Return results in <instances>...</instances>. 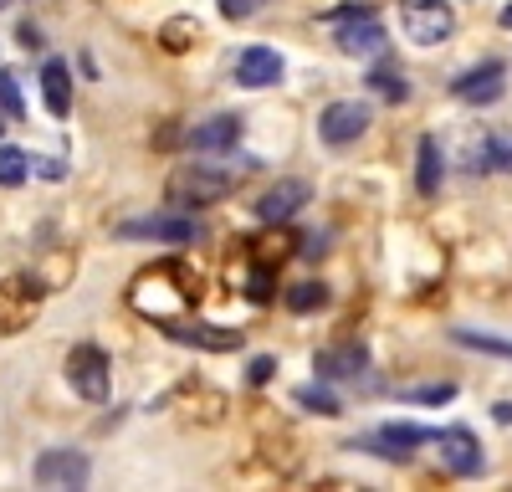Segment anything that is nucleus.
I'll list each match as a JSON object with an SVG mask.
<instances>
[{"label":"nucleus","mask_w":512,"mask_h":492,"mask_svg":"<svg viewBox=\"0 0 512 492\" xmlns=\"http://www.w3.org/2000/svg\"><path fill=\"white\" fill-rule=\"evenodd\" d=\"M241 175H231V170H210V164H185V170H175V180H169V200L180 205V211H195V205H216V200H226L231 195V185H236Z\"/></svg>","instance_id":"nucleus-1"},{"label":"nucleus","mask_w":512,"mask_h":492,"mask_svg":"<svg viewBox=\"0 0 512 492\" xmlns=\"http://www.w3.org/2000/svg\"><path fill=\"white\" fill-rule=\"evenodd\" d=\"M400 26L415 47H441L456 31V11L446 0H400Z\"/></svg>","instance_id":"nucleus-2"},{"label":"nucleus","mask_w":512,"mask_h":492,"mask_svg":"<svg viewBox=\"0 0 512 492\" xmlns=\"http://www.w3.org/2000/svg\"><path fill=\"white\" fill-rule=\"evenodd\" d=\"M113 236L118 241H175V246H185V241H200L205 231H200V221L195 216H134V221H118L113 226Z\"/></svg>","instance_id":"nucleus-3"},{"label":"nucleus","mask_w":512,"mask_h":492,"mask_svg":"<svg viewBox=\"0 0 512 492\" xmlns=\"http://www.w3.org/2000/svg\"><path fill=\"white\" fill-rule=\"evenodd\" d=\"M369 103H359V98H338V103H328L323 113H318V139L323 144H333V149H344V144H354L364 129H369Z\"/></svg>","instance_id":"nucleus-4"},{"label":"nucleus","mask_w":512,"mask_h":492,"mask_svg":"<svg viewBox=\"0 0 512 492\" xmlns=\"http://www.w3.org/2000/svg\"><path fill=\"white\" fill-rule=\"evenodd\" d=\"M67 380H72V390H77L82 400L103 405V400H108V354H103L98 344H77V349L67 354Z\"/></svg>","instance_id":"nucleus-5"},{"label":"nucleus","mask_w":512,"mask_h":492,"mask_svg":"<svg viewBox=\"0 0 512 492\" xmlns=\"http://www.w3.org/2000/svg\"><path fill=\"white\" fill-rule=\"evenodd\" d=\"M333 41H338V52L344 57H374V52H384V26L374 21V11L369 6H354L349 16H338V31H333Z\"/></svg>","instance_id":"nucleus-6"},{"label":"nucleus","mask_w":512,"mask_h":492,"mask_svg":"<svg viewBox=\"0 0 512 492\" xmlns=\"http://www.w3.org/2000/svg\"><path fill=\"white\" fill-rule=\"evenodd\" d=\"M420 441H431V431L425 426H379V431H364V436H354L349 446L354 451H374V457H384V462H410V451L420 446Z\"/></svg>","instance_id":"nucleus-7"},{"label":"nucleus","mask_w":512,"mask_h":492,"mask_svg":"<svg viewBox=\"0 0 512 492\" xmlns=\"http://www.w3.org/2000/svg\"><path fill=\"white\" fill-rule=\"evenodd\" d=\"M31 477L41 487H82L93 477V462L82 457V451H72V446H52V451H41V457H36Z\"/></svg>","instance_id":"nucleus-8"},{"label":"nucleus","mask_w":512,"mask_h":492,"mask_svg":"<svg viewBox=\"0 0 512 492\" xmlns=\"http://www.w3.org/2000/svg\"><path fill=\"white\" fill-rule=\"evenodd\" d=\"M241 113H216V118H205V123H195V129L185 134V149L190 154H231L236 144H241Z\"/></svg>","instance_id":"nucleus-9"},{"label":"nucleus","mask_w":512,"mask_h":492,"mask_svg":"<svg viewBox=\"0 0 512 492\" xmlns=\"http://www.w3.org/2000/svg\"><path fill=\"white\" fill-rule=\"evenodd\" d=\"M41 303V282L36 277H6L0 282V334H16L21 323H31Z\"/></svg>","instance_id":"nucleus-10"},{"label":"nucleus","mask_w":512,"mask_h":492,"mask_svg":"<svg viewBox=\"0 0 512 492\" xmlns=\"http://www.w3.org/2000/svg\"><path fill=\"white\" fill-rule=\"evenodd\" d=\"M169 339H180L190 349H210V354H231L241 349V328H216V323H185V318H164L159 323Z\"/></svg>","instance_id":"nucleus-11"},{"label":"nucleus","mask_w":512,"mask_h":492,"mask_svg":"<svg viewBox=\"0 0 512 492\" xmlns=\"http://www.w3.org/2000/svg\"><path fill=\"white\" fill-rule=\"evenodd\" d=\"M436 446H441V462H446L451 477H477L482 472V441L466 426H446L436 436Z\"/></svg>","instance_id":"nucleus-12"},{"label":"nucleus","mask_w":512,"mask_h":492,"mask_svg":"<svg viewBox=\"0 0 512 492\" xmlns=\"http://www.w3.org/2000/svg\"><path fill=\"white\" fill-rule=\"evenodd\" d=\"M313 200V185L308 180H277L262 200H256V216H262L267 226H282V221H292L303 205Z\"/></svg>","instance_id":"nucleus-13"},{"label":"nucleus","mask_w":512,"mask_h":492,"mask_svg":"<svg viewBox=\"0 0 512 492\" xmlns=\"http://www.w3.org/2000/svg\"><path fill=\"white\" fill-rule=\"evenodd\" d=\"M502 72H507L502 62L466 67V72L451 82V93H456L461 103H472V108H482V103H497V98H502V88H507V77H502Z\"/></svg>","instance_id":"nucleus-14"},{"label":"nucleus","mask_w":512,"mask_h":492,"mask_svg":"<svg viewBox=\"0 0 512 492\" xmlns=\"http://www.w3.org/2000/svg\"><path fill=\"white\" fill-rule=\"evenodd\" d=\"M236 82L241 88H272V82H282V57L272 47H246L236 57Z\"/></svg>","instance_id":"nucleus-15"},{"label":"nucleus","mask_w":512,"mask_h":492,"mask_svg":"<svg viewBox=\"0 0 512 492\" xmlns=\"http://www.w3.org/2000/svg\"><path fill=\"white\" fill-rule=\"evenodd\" d=\"M318 380H359V369L369 364L364 344H338V349H318Z\"/></svg>","instance_id":"nucleus-16"},{"label":"nucleus","mask_w":512,"mask_h":492,"mask_svg":"<svg viewBox=\"0 0 512 492\" xmlns=\"http://www.w3.org/2000/svg\"><path fill=\"white\" fill-rule=\"evenodd\" d=\"M41 98H47V113L52 118H67L72 113V72L62 57H52L47 67H41Z\"/></svg>","instance_id":"nucleus-17"},{"label":"nucleus","mask_w":512,"mask_h":492,"mask_svg":"<svg viewBox=\"0 0 512 492\" xmlns=\"http://www.w3.org/2000/svg\"><path fill=\"white\" fill-rule=\"evenodd\" d=\"M441 180H446V159H441V139L436 134H420V164H415V185L425 200L441 195Z\"/></svg>","instance_id":"nucleus-18"},{"label":"nucleus","mask_w":512,"mask_h":492,"mask_svg":"<svg viewBox=\"0 0 512 492\" xmlns=\"http://www.w3.org/2000/svg\"><path fill=\"white\" fill-rule=\"evenodd\" d=\"M512 175V134H487L477 159H472V175Z\"/></svg>","instance_id":"nucleus-19"},{"label":"nucleus","mask_w":512,"mask_h":492,"mask_svg":"<svg viewBox=\"0 0 512 492\" xmlns=\"http://www.w3.org/2000/svg\"><path fill=\"white\" fill-rule=\"evenodd\" d=\"M369 93H379L384 103H405V98H410V82H405V72H400L395 62H379V67L369 72Z\"/></svg>","instance_id":"nucleus-20"},{"label":"nucleus","mask_w":512,"mask_h":492,"mask_svg":"<svg viewBox=\"0 0 512 492\" xmlns=\"http://www.w3.org/2000/svg\"><path fill=\"white\" fill-rule=\"evenodd\" d=\"M282 303H287L292 313H313V308H323V303H328V287H323L318 277H308V282H292L287 293H282Z\"/></svg>","instance_id":"nucleus-21"},{"label":"nucleus","mask_w":512,"mask_h":492,"mask_svg":"<svg viewBox=\"0 0 512 492\" xmlns=\"http://www.w3.org/2000/svg\"><path fill=\"white\" fill-rule=\"evenodd\" d=\"M26 175H31V154H26V149H16V144H0V185L16 190Z\"/></svg>","instance_id":"nucleus-22"},{"label":"nucleus","mask_w":512,"mask_h":492,"mask_svg":"<svg viewBox=\"0 0 512 492\" xmlns=\"http://www.w3.org/2000/svg\"><path fill=\"white\" fill-rule=\"evenodd\" d=\"M292 400L303 405V410H313V416H338V410H344V405H338V395H333V390H323V385H303Z\"/></svg>","instance_id":"nucleus-23"},{"label":"nucleus","mask_w":512,"mask_h":492,"mask_svg":"<svg viewBox=\"0 0 512 492\" xmlns=\"http://www.w3.org/2000/svg\"><path fill=\"white\" fill-rule=\"evenodd\" d=\"M0 118L6 123H21L26 118V98H21V88H16V77L0 67Z\"/></svg>","instance_id":"nucleus-24"},{"label":"nucleus","mask_w":512,"mask_h":492,"mask_svg":"<svg viewBox=\"0 0 512 492\" xmlns=\"http://www.w3.org/2000/svg\"><path fill=\"white\" fill-rule=\"evenodd\" d=\"M400 400H405V405H446V400H456V385H451V380H441V385L400 390Z\"/></svg>","instance_id":"nucleus-25"},{"label":"nucleus","mask_w":512,"mask_h":492,"mask_svg":"<svg viewBox=\"0 0 512 492\" xmlns=\"http://www.w3.org/2000/svg\"><path fill=\"white\" fill-rule=\"evenodd\" d=\"M190 36H200V21H169V26H164V47H169V52H185Z\"/></svg>","instance_id":"nucleus-26"},{"label":"nucleus","mask_w":512,"mask_h":492,"mask_svg":"<svg viewBox=\"0 0 512 492\" xmlns=\"http://www.w3.org/2000/svg\"><path fill=\"white\" fill-rule=\"evenodd\" d=\"M456 344H472V349H487V354H512L507 339H497V334H472V328H456Z\"/></svg>","instance_id":"nucleus-27"},{"label":"nucleus","mask_w":512,"mask_h":492,"mask_svg":"<svg viewBox=\"0 0 512 492\" xmlns=\"http://www.w3.org/2000/svg\"><path fill=\"white\" fill-rule=\"evenodd\" d=\"M272 375H277V359H272V354H256L251 369H246V380H251V385H267Z\"/></svg>","instance_id":"nucleus-28"},{"label":"nucleus","mask_w":512,"mask_h":492,"mask_svg":"<svg viewBox=\"0 0 512 492\" xmlns=\"http://www.w3.org/2000/svg\"><path fill=\"white\" fill-rule=\"evenodd\" d=\"M221 6V16H231V21H246V16H256L262 11V0H216Z\"/></svg>","instance_id":"nucleus-29"},{"label":"nucleus","mask_w":512,"mask_h":492,"mask_svg":"<svg viewBox=\"0 0 512 492\" xmlns=\"http://www.w3.org/2000/svg\"><path fill=\"white\" fill-rule=\"evenodd\" d=\"M297 252H303L308 262H318V257L328 252V231H308V236H303V246H297Z\"/></svg>","instance_id":"nucleus-30"},{"label":"nucleus","mask_w":512,"mask_h":492,"mask_svg":"<svg viewBox=\"0 0 512 492\" xmlns=\"http://www.w3.org/2000/svg\"><path fill=\"white\" fill-rule=\"evenodd\" d=\"M16 41H21V47H26V52H36V47H41V31H36V26L26 21V26L16 31Z\"/></svg>","instance_id":"nucleus-31"},{"label":"nucleus","mask_w":512,"mask_h":492,"mask_svg":"<svg viewBox=\"0 0 512 492\" xmlns=\"http://www.w3.org/2000/svg\"><path fill=\"white\" fill-rule=\"evenodd\" d=\"M36 170H41V175H47V180H62V175H67V164H57V159H41V164H36Z\"/></svg>","instance_id":"nucleus-32"},{"label":"nucleus","mask_w":512,"mask_h":492,"mask_svg":"<svg viewBox=\"0 0 512 492\" xmlns=\"http://www.w3.org/2000/svg\"><path fill=\"white\" fill-rule=\"evenodd\" d=\"M492 416H497V421H502V426H512V400H502V405H497V410H492Z\"/></svg>","instance_id":"nucleus-33"},{"label":"nucleus","mask_w":512,"mask_h":492,"mask_svg":"<svg viewBox=\"0 0 512 492\" xmlns=\"http://www.w3.org/2000/svg\"><path fill=\"white\" fill-rule=\"evenodd\" d=\"M502 26H507V31H512V6H502Z\"/></svg>","instance_id":"nucleus-34"},{"label":"nucleus","mask_w":512,"mask_h":492,"mask_svg":"<svg viewBox=\"0 0 512 492\" xmlns=\"http://www.w3.org/2000/svg\"><path fill=\"white\" fill-rule=\"evenodd\" d=\"M6 6H11V0H0V11H6Z\"/></svg>","instance_id":"nucleus-35"},{"label":"nucleus","mask_w":512,"mask_h":492,"mask_svg":"<svg viewBox=\"0 0 512 492\" xmlns=\"http://www.w3.org/2000/svg\"><path fill=\"white\" fill-rule=\"evenodd\" d=\"M0 129H6V118H0Z\"/></svg>","instance_id":"nucleus-36"}]
</instances>
